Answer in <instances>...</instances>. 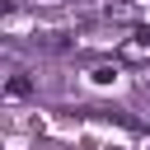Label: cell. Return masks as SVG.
<instances>
[{
    "label": "cell",
    "instance_id": "3957f363",
    "mask_svg": "<svg viewBox=\"0 0 150 150\" xmlns=\"http://www.w3.org/2000/svg\"><path fill=\"white\" fill-rule=\"evenodd\" d=\"M145 89H150V84H145Z\"/></svg>",
    "mask_w": 150,
    "mask_h": 150
},
{
    "label": "cell",
    "instance_id": "7a4b0ae2",
    "mask_svg": "<svg viewBox=\"0 0 150 150\" xmlns=\"http://www.w3.org/2000/svg\"><path fill=\"white\" fill-rule=\"evenodd\" d=\"M112 80H117L112 66H98V70H94V84H112Z\"/></svg>",
    "mask_w": 150,
    "mask_h": 150
},
{
    "label": "cell",
    "instance_id": "6da1fadb",
    "mask_svg": "<svg viewBox=\"0 0 150 150\" xmlns=\"http://www.w3.org/2000/svg\"><path fill=\"white\" fill-rule=\"evenodd\" d=\"M28 94H33V80H28L23 70H19V75H14L9 84H5V98H28Z\"/></svg>",
    "mask_w": 150,
    "mask_h": 150
}]
</instances>
